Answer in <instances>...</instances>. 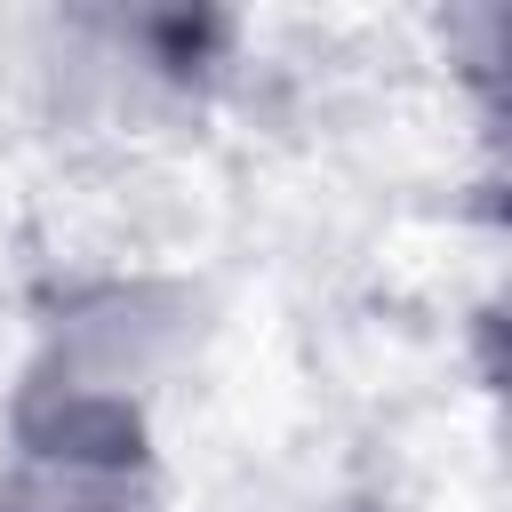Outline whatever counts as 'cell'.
Listing matches in <instances>:
<instances>
[{"label": "cell", "mask_w": 512, "mask_h": 512, "mask_svg": "<svg viewBox=\"0 0 512 512\" xmlns=\"http://www.w3.org/2000/svg\"><path fill=\"white\" fill-rule=\"evenodd\" d=\"M208 336L216 296L184 264L56 272L32 296V336L0 392V472L160 496V416Z\"/></svg>", "instance_id": "obj_1"}, {"label": "cell", "mask_w": 512, "mask_h": 512, "mask_svg": "<svg viewBox=\"0 0 512 512\" xmlns=\"http://www.w3.org/2000/svg\"><path fill=\"white\" fill-rule=\"evenodd\" d=\"M248 24L232 8H48L32 24V64L72 128L144 136L200 120L240 72Z\"/></svg>", "instance_id": "obj_2"}, {"label": "cell", "mask_w": 512, "mask_h": 512, "mask_svg": "<svg viewBox=\"0 0 512 512\" xmlns=\"http://www.w3.org/2000/svg\"><path fill=\"white\" fill-rule=\"evenodd\" d=\"M0 512H160V496H104V488H40L0 472Z\"/></svg>", "instance_id": "obj_3"}, {"label": "cell", "mask_w": 512, "mask_h": 512, "mask_svg": "<svg viewBox=\"0 0 512 512\" xmlns=\"http://www.w3.org/2000/svg\"><path fill=\"white\" fill-rule=\"evenodd\" d=\"M296 512H400V504L376 496V488H336V496H312V504H296Z\"/></svg>", "instance_id": "obj_4"}]
</instances>
